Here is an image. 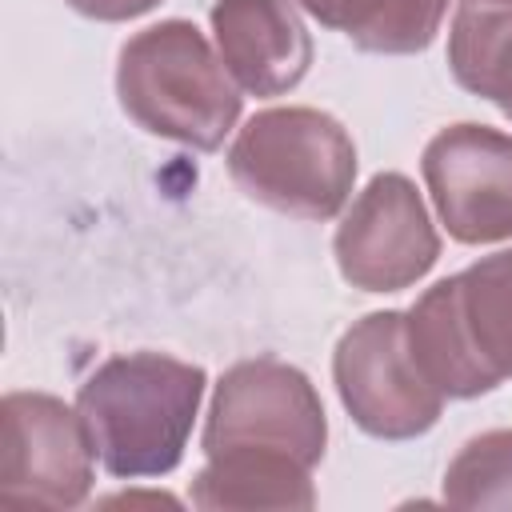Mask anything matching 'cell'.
<instances>
[{"label":"cell","instance_id":"4fadbf2b","mask_svg":"<svg viewBox=\"0 0 512 512\" xmlns=\"http://www.w3.org/2000/svg\"><path fill=\"white\" fill-rule=\"evenodd\" d=\"M456 84L512 120V0H460L448 32Z\"/></svg>","mask_w":512,"mask_h":512},{"label":"cell","instance_id":"ba28073f","mask_svg":"<svg viewBox=\"0 0 512 512\" xmlns=\"http://www.w3.org/2000/svg\"><path fill=\"white\" fill-rule=\"evenodd\" d=\"M332 256L360 292H404L440 260L436 224L404 172H376L344 208Z\"/></svg>","mask_w":512,"mask_h":512},{"label":"cell","instance_id":"30bf717a","mask_svg":"<svg viewBox=\"0 0 512 512\" xmlns=\"http://www.w3.org/2000/svg\"><path fill=\"white\" fill-rule=\"evenodd\" d=\"M216 52L248 96H284L312 68V32L296 0H216L208 8Z\"/></svg>","mask_w":512,"mask_h":512},{"label":"cell","instance_id":"3957f363","mask_svg":"<svg viewBox=\"0 0 512 512\" xmlns=\"http://www.w3.org/2000/svg\"><path fill=\"white\" fill-rule=\"evenodd\" d=\"M408 344L444 400L512 380V248L424 288L408 308Z\"/></svg>","mask_w":512,"mask_h":512},{"label":"cell","instance_id":"9c48e42d","mask_svg":"<svg viewBox=\"0 0 512 512\" xmlns=\"http://www.w3.org/2000/svg\"><path fill=\"white\" fill-rule=\"evenodd\" d=\"M428 196L456 244L512 236V136L488 124H448L420 156Z\"/></svg>","mask_w":512,"mask_h":512},{"label":"cell","instance_id":"8fae6325","mask_svg":"<svg viewBox=\"0 0 512 512\" xmlns=\"http://www.w3.org/2000/svg\"><path fill=\"white\" fill-rule=\"evenodd\" d=\"M192 504L204 512H240V508L308 512L316 504L312 468L268 452H216L192 476Z\"/></svg>","mask_w":512,"mask_h":512},{"label":"cell","instance_id":"7a4b0ae2","mask_svg":"<svg viewBox=\"0 0 512 512\" xmlns=\"http://www.w3.org/2000/svg\"><path fill=\"white\" fill-rule=\"evenodd\" d=\"M124 116L148 136L216 152L236 128L244 96L220 52L192 20H160L128 36L116 60Z\"/></svg>","mask_w":512,"mask_h":512},{"label":"cell","instance_id":"6da1fadb","mask_svg":"<svg viewBox=\"0 0 512 512\" xmlns=\"http://www.w3.org/2000/svg\"><path fill=\"white\" fill-rule=\"evenodd\" d=\"M208 372L164 352L104 360L76 392L96 460L116 480L168 476L188 448Z\"/></svg>","mask_w":512,"mask_h":512},{"label":"cell","instance_id":"277c9868","mask_svg":"<svg viewBox=\"0 0 512 512\" xmlns=\"http://www.w3.org/2000/svg\"><path fill=\"white\" fill-rule=\"evenodd\" d=\"M236 188L296 220H332L348 208L356 184V144L348 128L308 104L256 112L228 148Z\"/></svg>","mask_w":512,"mask_h":512},{"label":"cell","instance_id":"5bb4252c","mask_svg":"<svg viewBox=\"0 0 512 512\" xmlns=\"http://www.w3.org/2000/svg\"><path fill=\"white\" fill-rule=\"evenodd\" d=\"M444 504L512 508V428L472 436L444 472Z\"/></svg>","mask_w":512,"mask_h":512},{"label":"cell","instance_id":"8992f818","mask_svg":"<svg viewBox=\"0 0 512 512\" xmlns=\"http://www.w3.org/2000/svg\"><path fill=\"white\" fill-rule=\"evenodd\" d=\"M332 380L352 424L376 440H416L436 428L444 392L408 344V312L384 308L352 320L332 352Z\"/></svg>","mask_w":512,"mask_h":512},{"label":"cell","instance_id":"52a82bcc","mask_svg":"<svg viewBox=\"0 0 512 512\" xmlns=\"http://www.w3.org/2000/svg\"><path fill=\"white\" fill-rule=\"evenodd\" d=\"M96 448L76 408L52 392L0 400V500L20 508H80L96 480Z\"/></svg>","mask_w":512,"mask_h":512},{"label":"cell","instance_id":"5b68a950","mask_svg":"<svg viewBox=\"0 0 512 512\" xmlns=\"http://www.w3.org/2000/svg\"><path fill=\"white\" fill-rule=\"evenodd\" d=\"M200 448L204 456L268 452L316 468L328 448V416L320 392L296 364L276 356L240 360L212 388Z\"/></svg>","mask_w":512,"mask_h":512},{"label":"cell","instance_id":"7c38bea8","mask_svg":"<svg viewBox=\"0 0 512 512\" xmlns=\"http://www.w3.org/2000/svg\"><path fill=\"white\" fill-rule=\"evenodd\" d=\"M312 20L348 36L364 52L416 56L432 48L448 0H296Z\"/></svg>","mask_w":512,"mask_h":512},{"label":"cell","instance_id":"9a60e30c","mask_svg":"<svg viewBox=\"0 0 512 512\" xmlns=\"http://www.w3.org/2000/svg\"><path fill=\"white\" fill-rule=\"evenodd\" d=\"M72 12L88 16V20H100V24H124V20H136L144 12H152L160 0H64Z\"/></svg>","mask_w":512,"mask_h":512}]
</instances>
